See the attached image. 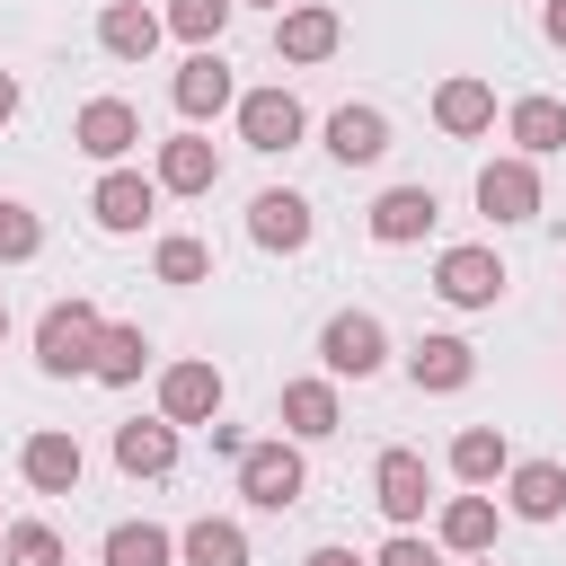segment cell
<instances>
[{
    "instance_id": "obj_36",
    "label": "cell",
    "mask_w": 566,
    "mask_h": 566,
    "mask_svg": "<svg viewBox=\"0 0 566 566\" xmlns=\"http://www.w3.org/2000/svg\"><path fill=\"white\" fill-rule=\"evenodd\" d=\"M539 35H548V44H566V0H548V9H539Z\"/></svg>"
},
{
    "instance_id": "obj_33",
    "label": "cell",
    "mask_w": 566,
    "mask_h": 566,
    "mask_svg": "<svg viewBox=\"0 0 566 566\" xmlns=\"http://www.w3.org/2000/svg\"><path fill=\"white\" fill-rule=\"evenodd\" d=\"M150 265H159V283H203V274H212V248L177 230V239H159V256H150Z\"/></svg>"
},
{
    "instance_id": "obj_1",
    "label": "cell",
    "mask_w": 566,
    "mask_h": 566,
    "mask_svg": "<svg viewBox=\"0 0 566 566\" xmlns=\"http://www.w3.org/2000/svg\"><path fill=\"white\" fill-rule=\"evenodd\" d=\"M97 327H106V318H97V301H80V292H71V301H53V310L35 318V363H44L53 380H80V371H88V354H97Z\"/></svg>"
},
{
    "instance_id": "obj_11",
    "label": "cell",
    "mask_w": 566,
    "mask_h": 566,
    "mask_svg": "<svg viewBox=\"0 0 566 566\" xmlns=\"http://www.w3.org/2000/svg\"><path fill=\"white\" fill-rule=\"evenodd\" d=\"M478 212H486V221H531V212H539V168H531L522 150L486 159V168H478Z\"/></svg>"
},
{
    "instance_id": "obj_12",
    "label": "cell",
    "mask_w": 566,
    "mask_h": 566,
    "mask_svg": "<svg viewBox=\"0 0 566 566\" xmlns=\"http://www.w3.org/2000/svg\"><path fill=\"white\" fill-rule=\"evenodd\" d=\"M310 230H318V221H310V195H292V186H265V195L248 203V239L274 248V256H301Z\"/></svg>"
},
{
    "instance_id": "obj_5",
    "label": "cell",
    "mask_w": 566,
    "mask_h": 566,
    "mask_svg": "<svg viewBox=\"0 0 566 566\" xmlns=\"http://www.w3.org/2000/svg\"><path fill=\"white\" fill-rule=\"evenodd\" d=\"M371 504H380L398 531H416L424 504H433V469H424V451H380V460H371Z\"/></svg>"
},
{
    "instance_id": "obj_16",
    "label": "cell",
    "mask_w": 566,
    "mask_h": 566,
    "mask_svg": "<svg viewBox=\"0 0 566 566\" xmlns=\"http://www.w3.org/2000/svg\"><path fill=\"white\" fill-rule=\"evenodd\" d=\"M363 221H371V239H380V248H416V239L442 221V203H433V186H389V195H371V212H363Z\"/></svg>"
},
{
    "instance_id": "obj_2",
    "label": "cell",
    "mask_w": 566,
    "mask_h": 566,
    "mask_svg": "<svg viewBox=\"0 0 566 566\" xmlns=\"http://www.w3.org/2000/svg\"><path fill=\"white\" fill-rule=\"evenodd\" d=\"M301 486H310V469H301V442H248L239 451V495L256 504V513H292L301 504Z\"/></svg>"
},
{
    "instance_id": "obj_20",
    "label": "cell",
    "mask_w": 566,
    "mask_h": 566,
    "mask_svg": "<svg viewBox=\"0 0 566 566\" xmlns=\"http://www.w3.org/2000/svg\"><path fill=\"white\" fill-rule=\"evenodd\" d=\"M115 469H124V478H168V469H177V424H168V416L115 424Z\"/></svg>"
},
{
    "instance_id": "obj_38",
    "label": "cell",
    "mask_w": 566,
    "mask_h": 566,
    "mask_svg": "<svg viewBox=\"0 0 566 566\" xmlns=\"http://www.w3.org/2000/svg\"><path fill=\"white\" fill-rule=\"evenodd\" d=\"M9 115H18V80L0 71V124H9Z\"/></svg>"
},
{
    "instance_id": "obj_4",
    "label": "cell",
    "mask_w": 566,
    "mask_h": 566,
    "mask_svg": "<svg viewBox=\"0 0 566 566\" xmlns=\"http://www.w3.org/2000/svg\"><path fill=\"white\" fill-rule=\"evenodd\" d=\"M504 283H513V274H504L495 248H442V256H433V292H442L451 310H495Z\"/></svg>"
},
{
    "instance_id": "obj_28",
    "label": "cell",
    "mask_w": 566,
    "mask_h": 566,
    "mask_svg": "<svg viewBox=\"0 0 566 566\" xmlns=\"http://www.w3.org/2000/svg\"><path fill=\"white\" fill-rule=\"evenodd\" d=\"M177 557H186V566H248V531H239L230 513H203V522L177 531Z\"/></svg>"
},
{
    "instance_id": "obj_9",
    "label": "cell",
    "mask_w": 566,
    "mask_h": 566,
    "mask_svg": "<svg viewBox=\"0 0 566 566\" xmlns=\"http://www.w3.org/2000/svg\"><path fill=\"white\" fill-rule=\"evenodd\" d=\"M336 44H345V18H336V9H318V0L274 9V53H283V62H301V71H310V62H327Z\"/></svg>"
},
{
    "instance_id": "obj_21",
    "label": "cell",
    "mask_w": 566,
    "mask_h": 566,
    "mask_svg": "<svg viewBox=\"0 0 566 566\" xmlns=\"http://www.w3.org/2000/svg\"><path fill=\"white\" fill-rule=\"evenodd\" d=\"M159 35H168V27H159V9H142V0H106V9H97V44H106L115 62H150Z\"/></svg>"
},
{
    "instance_id": "obj_15",
    "label": "cell",
    "mask_w": 566,
    "mask_h": 566,
    "mask_svg": "<svg viewBox=\"0 0 566 566\" xmlns=\"http://www.w3.org/2000/svg\"><path fill=\"white\" fill-rule=\"evenodd\" d=\"M88 212H97V230L124 239V230H142V221L159 212V186H150L142 168H106V177L88 186Z\"/></svg>"
},
{
    "instance_id": "obj_27",
    "label": "cell",
    "mask_w": 566,
    "mask_h": 566,
    "mask_svg": "<svg viewBox=\"0 0 566 566\" xmlns=\"http://www.w3.org/2000/svg\"><path fill=\"white\" fill-rule=\"evenodd\" d=\"M504 133H513L522 159H548V150H566V106H557V97H513Z\"/></svg>"
},
{
    "instance_id": "obj_3",
    "label": "cell",
    "mask_w": 566,
    "mask_h": 566,
    "mask_svg": "<svg viewBox=\"0 0 566 566\" xmlns=\"http://www.w3.org/2000/svg\"><path fill=\"white\" fill-rule=\"evenodd\" d=\"M318 363H327V380H371V371L389 363V327H380L371 310H336V318L318 327Z\"/></svg>"
},
{
    "instance_id": "obj_13",
    "label": "cell",
    "mask_w": 566,
    "mask_h": 566,
    "mask_svg": "<svg viewBox=\"0 0 566 566\" xmlns=\"http://www.w3.org/2000/svg\"><path fill=\"white\" fill-rule=\"evenodd\" d=\"M159 416H168V424H212V416H221V371H212L203 354L168 363V371H159Z\"/></svg>"
},
{
    "instance_id": "obj_26",
    "label": "cell",
    "mask_w": 566,
    "mask_h": 566,
    "mask_svg": "<svg viewBox=\"0 0 566 566\" xmlns=\"http://www.w3.org/2000/svg\"><path fill=\"white\" fill-rule=\"evenodd\" d=\"M142 371H150V336H142V327H97L88 380H106V389H133Z\"/></svg>"
},
{
    "instance_id": "obj_24",
    "label": "cell",
    "mask_w": 566,
    "mask_h": 566,
    "mask_svg": "<svg viewBox=\"0 0 566 566\" xmlns=\"http://www.w3.org/2000/svg\"><path fill=\"white\" fill-rule=\"evenodd\" d=\"M504 469H513L504 424H460V433H451V478H460V486H495Z\"/></svg>"
},
{
    "instance_id": "obj_23",
    "label": "cell",
    "mask_w": 566,
    "mask_h": 566,
    "mask_svg": "<svg viewBox=\"0 0 566 566\" xmlns=\"http://www.w3.org/2000/svg\"><path fill=\"white\" fill-rule=\"evenodd\" d=\"M380 150H389V115H380V106H336V115H327V159L371 168Z\"/></svg>"
},
{
    "instance_id": "obj_22",
    "label": "cell",
    "mask_w": 566,
    "mask_h": 566,
    "mask_svg": "<svg viewBox=\"0 0 566 566\" xmlns=\"http://www.w3.org/2000/svg\"><path fill=\"white\" fill-rule=\"evenodd\" d=\"M504 504H513L522 522H557V513H566V469H557V460H513V469H504Z\"/></svg>"
},
{
    "instance_id": "obj_19",
    "label": "cell",
    "mask_w": 566,
    "mask_h": 566,
    "mask_svg": "<svg viewBox=\"0 0 566 566\" xmlns=\"http://www.w3.org/2000/svg\"><path fill=\"white\" fill-rule=\"evenodd\" d=\"M336 424H345V398H336V380H327V371L283 380V433H292V442H327Z\"/></svg>"
},
{
    "instance_id": "obj_10",
    "label": "cell",
    "mask_w": 566,
    "mask_h": 566,
    "mask_svg": "<svg viewBox=\"0 0 566 566\" xmlns=\"http://www.w3.org/2000/svg\"><path fill=\"white\" fill-rule=\"evenodd\" d=\"M150 186H159V195H212V186H221V150H212L203 133H168L159 159H150Z\"/></svg>"
},
{
    "instance_id": "obj_40",
    "label": "cell",
    "mask_w": 566,
    "mask_h": 566,
    "mask_svg": "<svg viewBox=\"0 0 566 566\" xmlns=\"http://www.w3.org/2000/svg\"><path fill=\"white\" fill-rule=\"evenodd\" d=\"M0 345H9V301H0Z\"/></svg>"
},
{
    "instance_id": "obj_25",
    "label": "cell",
    "mask_w": 566,
    "mask_h": 566,
    "mask_svg": "<svg viewBox=\"0 0 566 566\" xmlns=\"http://www.w3.org/2000/svg\"><path fill=\"white\" fill-rule=\"evenodd\" d=\"M433 539H442L451 557H486V548H495V495H451V504L433 513Z\"/></svg>"
},
{
    "instance_id": "obj_17",
    "label": "cell",
    "mask_w": 566,
    "mask_h": 566,
    "mask_svg": "<svg viewBox=\"0 0 566 566\" xmlns=\"http://www.w3.org/2000/svg\"><path fill=\"white\" fill-rule=\"evenodd\" d=\"M433 124H442L451 142H478V133H495V88H486L478 71H451V80L433 88Z\"/></svg>"
},
{
    "instance_id": "obj_32",
    "label": "cell",
    "mask_w": 566,
    "mask_h": 566,
    "mask_svg": "<svg viewBox=\"0 0 566 566\" xmlns=\"http://www.w3.org/2000/svg\"><path fill=\"white\" fill-rule=\"evenodd\" d=\"M35 248H44V221H35V203L0 195V265H27Z\"/></svg>"
},
{
    "instance_id": "obj_29",
    "label": "cell",
    "mask_w": 566,
    "mask_h": 566,
    "mask_svg": "<svg viewBox=\"0 0 566 566\" xmlns=\"http://www.w3.org/2000/svg\"><path fill=\"white\" fill-rule=\"evenodd\" d=\"M97 557H106V566H168V557H177V539H168L159 522H115Z\"/></svg>"
},
{
    "instance_id": "obj_18",
    "label": "cell",
    "mask_w": 566,
    "mask_h": 566,
    "mask_svg": "<svg viewBox=\"0 0 566 566\" xmlns=\"http://www.w3.org/2000/svg\"><path fill=\"white\" fill-rule=\"evenodd\" d=\"M407 380H416V389H433V398L469 389V380H478V354H469V336H416V345H407Z\"/></svg>"
},
{
    "instance_id": "obj_7",
    "label": "cell",
    "mask_w": 566,
    "mask_h": 566,
    "mask_svg": "<svg viewBox=\"0 0 566 566\" xmlns=\"http://www.w3.org/2000/svg\"><path fill=\"white\" fill-rule=\"evenodd\" d=\"M230 115H239V142H248V150H292V142L310 133V115H301V97H292L283 80H274V88H248Z\"/></svg>"
},
{
    "instance_id": "obj_34",
    "label": "cell",
    "mask_w": 566,
    "mask_h": 566,
    "mask_svg": "<svg viewBox=\"0 0 566 566\" xmlns=\"http://www.w3.org/2000/svg\"><path fill=\"white\" fill-rule=\"evenodd\" d=\"M371 566H442V539H416V531H389V548Z\"/></svg>"
},
{
    "instance_id": "obj_31",
    "label": "cell",
    "mask_w": 566,
    "mask_h": 566,
    "mask_svg": "<svg viewBox=\"0 0 566 566\" xmlns=\"http://www.w3.org/2000/svg\"><path fill=\"white\" fill-rule=\"evenodd\" d=\"M0 566H62V531L53 522H0Z\"/></svg>"
},
{
    "instance_id": "obj_14",
    "label": "cell",
    "mask_w": 566,
    "mask_h": 566,
    "mask_svg": "<svg viewBox=\"0 0 566 566\" xmlns=\"http://www.w3.org/2000/svg\"><path fill=\"white\" fill-rule=\"evenodd\" d=\"M80 469H88V460H80V433H62V424H44V433L18 442V478H27L35 495H71Z\"/></svg>"
},
{
    "instance_id": "obj_6",
    "label": "cell",
    "mask_w": 566,
    "mask_h": 566,
    "mask_svg": "<svg viewBox=\"0 0 566 566\" xmlns=\"http://www.w3.org/2000/svg\"><path fill=\"white\" fill-rule=\"evenodd\" d=\"M168 97H177V115H186V124H203V115H221V106H239V80H230V62H221V44H195V53L177 62V80H168Z\"/></svg>"
},
{
    "instance_id": "obj_37",
    "label": "cell",
    "mask_w": 566,
    "mask_h": 566,
    "mask_svg": "<svg viewBox=\"0 0 566 566\" xmlns=\"http://www.w3.org/2000/svg\"><path fill=\"white\" fill-rule=\"evenodd\" d=\"M301 566H371V557H354V548H310Z\"/></svg>"
},
{
    "instance_id": "obj_35",
    "label": "cell",
    "mask_w": 566,
    "mask_h": 566,
    "mask_svg": "<svg viewBox=\"0 0 566 566\" xmlns=\"http://www.w3.org/2000/svg\"><path fill=\"white\" fill-rule=\"evenodd\" d=\"M203 433H212V451H221V460H239V451H248V433H239V424H221V416H212Z\"/></svg>"
},
{
    "instance_id": "obj_41",
    "label": "cell",
    "mask_w": 566,
    "mask_h": 566,
    "mask_svg": "<svg viewBox=\"0 0 566 566\" xmlns=\"http://www.w3.org/2000/svg\"><path fill=\"white\" fill-rule=\"evenodd\" d=\"M469 566H495V548H486V557H469Z\"/></svg>"
},
{
    "instance_id": "obj_39",
    "label": "cell",
    "mask_w": 566,
    "mask_h": 566,
    "mask_svg": "<svg viewBox=\"0 0 566 566\" xmlns=\"http://www.w3.org/2000/svg\"><path fill=\"white\" fill-rule=\"evenodd\" d=\"M248 9H292V0H248Z\"/></svg>"
},
{
    "instance_id": "obj_8",
    "label": "cell",
    "mask_w": 566,
    "mask_h": 566,
    "mask_svg": "<svg viewBox=\"0 0 566 566\" xmlns=\"http://www.w3.org/2000/svg\"><path fill=\"white\" fill-rule=\"evenodd\" d=\"M71 142H80L97 168H124V159H133V142H142V115H133L124 97H88V106L71 115Z\"/></svg>"
},
{
    "instance_id": "obj_30",
    "label": "cell",
    "mask_w": 566,
    "mask_h": 566,
    "mask_svg": "<svg viewBox=\"0 0 566 566\" xmlns=\"http://www.w3.org/2000/svg\"><path fill=\"white\" fill-rule=\"evenodd\" d=\"M230 9H239V0H168V9H159V27H168V35H186V44H221Z\"/></svg>"
}]
</instances>
